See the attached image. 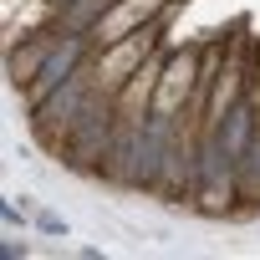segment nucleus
<instances>
[{"label":"nucleus","instance_id":"nucleus-2","mask_svg":"<svg viewBox=\"0 0 260 260\" xmlns=\"http://www.w3.org/2000/svg\"><path fill=\"white\" fill-rule=\"evenodd\" d=\"M92 56H97V36H92V31H67V36L56 41V51L46 56V67H41V72H36L26 87H21V107L31 112L36 102H46V97H51L67 77H77V72H82Z\"/></svg>","mask_w":260,"mask_h":260},{"label":"nucleus","instance_id":"nucleus-3","mask_svg":"<svg viewBox=\"0 0 260 260\" xmlns=\"http://www.w3.org/2000/svg\"><path fill=\"white\" fill-rule=\"evenodd\" d=\"M67 31L51 21V26H41V31H31V36H21L16 46H6V77H11V87H26L41 67H46V56L56 51V41H61Z\"/></svg>","mask_w":260,"mask_h":260},{"label":"nucleus","instance_id":"nucleus-1","mask_svg":"<svg viewBox=\"0 0 260 260\" xmlns=\"http://www.w3.org/2000/svg\"><path fill=\"white\" fill-rule=\"evenodd\" d=\"M92 61H97V56H92ZM92 61H87L77 77H67L46 102H36V107L26 112V117H31V133H36L51 153H61V143H67V133H72L77 112H82V107H87V97L97 92V67H92Z\"/></svg>","mask_w":260,"mask_h":260},{"label":"nucleus","instance_id":"nucleus-4","mask_svg":"<svg viewBox=\"0 0 260 260\" xmlns=\"http://www.w3.org/2000/svg\"><path fill=\"white\" fill-rule=\"evenodd\" d=\"M36 230H41V235H67V219H56V214H36Z\"/></svg>","mask_w":260,"mask_h":260},{"label":"nucleus","instance_id":"nucleus-5","mask_svg":"<svg viewBox=\"0 0 260 260\" xmlns=\"http://www.w3.org/2000/svg\"><path fill=\"white\" fill-rule=\"evenodd\" d=\"M0 214H6V224H11V230H16V224L26 230V214H21V204H16V199H6V204H0Z\"/></svg>","mask_w":260,"mask_h":260},{"label":"nucleus","instance_id":"nucleus-6","mask_svg":"<svg viewBox=\"0 0 260 260\" xmlns=\"http://www.w3.org/2000/svg\"><path fill=\"white\" fill-rule=\"evenodd\" d=\"M0 250H6V260H26V255H31V245H26V240H16V235L0 245Z\"/></svg>","mask_w":260,"mask_h":260}]
</instances>
